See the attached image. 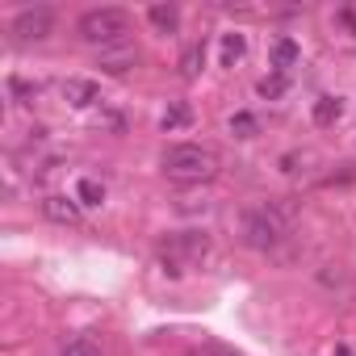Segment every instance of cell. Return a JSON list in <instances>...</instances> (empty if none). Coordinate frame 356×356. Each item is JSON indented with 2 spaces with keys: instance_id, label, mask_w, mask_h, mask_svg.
<instances>
[{
  "instance_id": "obj_5",
  "label": "cell",
  "mask_w": 356,
  "mask_h": 356,
  "mask_svg": "<svg viewBox=\"0 0 356 356\" xmlns=\"http://www.w3.org/2000/svg\"><path fill=\"white\" fill-rule=\"evenodd\" d=\"M9 30H13L17 42H42V38H51V30H55V9H47V5L22 9Z\"/></svg>"
},
{
  "instance_id": "obj_19",
  "label": "cell",
  "mask_w": 356,
  "mask_h": 356,
  "mask_svg": "<svg viewBox=\"0 0 356 356\" xmlns=\"http://www.w3.org/2000/svg\"><path fill=\"white\" fill-rule=\"evenodd\" d=\"M9 92H13L17 101H34V97H38V84H30V80L13 76V80H9Z\"/></svg>"
},
{
  "instance_id": "obj_12",
  "label": "cell",
  "mask_w": 356,
  "mask_h": 356,
  "mask_svg": "<svg viewBox=\"0 0 356 356\" xmlns=\"http://www.w3.org/2000/svg\"><path fill=\"white\" fill-rule=\"evenodd\" d=\"M339 118H343V97H331V92H327V97H318V101L310 105V122H314V126H335Z\"/></svg>"
},
{
  "instance_id": "obj_20",
  "label": "cell",
  "mask_w": 356,
  "mask_h": 356,
  "mask_svg": "<svg viewBox=\"0 0 356 356\" xmlns=\"http://www.w3.org/2000/svg\"><path fill=\"white\" fill-rule=\"evenodd\" d=\"M206 356H239V352H227V348H206Z\"/></svg>"
},
{
  "instance_id": "obj_7",
  "label": "cell",
  "mask_w": 356,
  "mask_h": 356,
  "mask_svg": "<svg viewBox=\"0 0 356 356\" xmlns=\"http://www.w3.org/2000/svg\"><path fill=\"white\" fill-rule=\"evenodd\" d=\"M63 101H67L72 109H88V105L101 101V88H97V80L72 76V80H63Z\"/></svg>"
},
{
  "instance_id": "obj_15",
  "label": "cell",
  "mask_w": 356,
  "mask_h": 356,
  "mask_svg": "<svg viewBox=\"0 0 356 356\" xmlns=\"http://www.w3.org/2000/svg\"><path fill=\"white\" fill-rule=\"evenodd\" d=\"M202 67H206V38H202V42H193V47L181 55V76H185V80H197V76H202Z\"/></svg>"
},
{
  "instance_id": "obj_3",
  "label": "cell",
  "mask_w": 356,
  "mask_h": 356,
  "mask_svg": "<svg viewBox=\"0 0 356 356\" xmlns=\"http://www.w3.org/2000/svg\"><path fill=\"white\" fill-rule=\"evenodd\" d=\"M76 34L84 38V42H92V47H118V42H126V34H130V13L126 9H88L80 22H76Z\"/></svg>"
},
{
  "instance_id": "obj_9",
  "label": "cell",
  "mask_w": 356,
  "mask_h": 356,
  "mask_svg": "<svg viewBox=\"0 0 356 356\" xmlns=\"http://www.w3.org/2000/svg\"><path fill=\"white\" fill-rule=\"evenodd\" d=\"M268 55H273V72H281V76H289L293 67H298V59H302V47L289 38V34H281V38H273V47H268Z\"/></svg>"
},
{
  "instance_id": "obj_16",
  "label": "cell",
  "mask_w": 356,
  "mask_h": 356,
  "mask_svg": "<svg viewBox=\"0 0 356 356\" xmlns=\"http://www.w3.org/2000/svg\"><path fill=\"white\" fill-rule=\"evenodd\" d=\"M227 130H231L235 138H256V134H260V118H256V113H248V109H239V113H231Z\"/></svg>"
},
{
  "instance_id": "obj_2",
  "label": "cell",
  "mask_w": 356,
  "mask_h": 356,
  "mask_svg": "<svg viewBox=\"0 0 356 356\" xmlns=\"http://www.w3.org/2000/svg\"><path fill=\"white\" fill-rule=\"evenodd\" d=\"M289 222H293V206L285 202H264V206H252L243 214V243L252 252H273L285 235H289Z\"/></svg>"
},
{
  "instance_id": "obj_17",
  "label": "cell",
  "mask_w": 356,
  "mask_h": 356,
  "mask_svg": "<svg viewBox=\"0 0 356 356\" xmlns=\"http://www.w3.org/2000/svg\"><path fill=\"white\" fill-rule=\"evenodd\" d=\"M285 84H289V76L273 72V76H264V80L256 84V92H260V97H268V101H277V97H285Z\"/></svg>"
},
{
  "instance_id": "obj_10",
  "label": "cell",
  "mask_w": 356,
  "mask_h": 356,
  "mask_svg": "<svg viewBox=\"0 0 356 356\" xmlns=\"http://www.w3.org/2000/svg\"><path fill=\"white\" fill-rule=\"evenodd\" d=\"M72 197H76L84 210H101V206H105V197H109V189H105V181H97V176H80Z\"/></svg>"
},
{
  "instance_id": "obj_21",
  "label": "cell",
  "mask_w": 356,
  "mask_h": 356,
  "mask_svg": "<svg viewBox=\"0 0 356 356\" xmlns=\"http://www.w3.org/2000/svg\"><path fill=\"white\" fill-rule=\"evenodd\" d=\"M331 356H352V348H348V343H339V348H335Z\"/></svg>"
},
{
  "instance_id": "obj_14",
  "label": "cell",
  "mask_w": 356,
  "mask_h": 356,
  "mask_svg": "<svg viewBox=\"0 0 356 356\" xmlns=\"http://www.w3.org/2000/svg\"><path fill=\"white\" fill-rule=\"evenodd\" d=\"M147 22H151L159 34H176V30H181V9H172V5H151V9H147Z\"/></svg>"
},
{
  "instance_id": "obj_13",
  "label": "cell",
  "mask_w": 356,
  "mask_h": 356,
  "mask_svg": "<svg viewBox=\"0 0 356 356\" xmlns=\"http://www.w3.org/2000/svg\"><path fill=\"white\" fill-rule=\"evenodd\" d=\"M193 126V109L185 105V101H172L168 109H163V118H159V130L163 134H176V130H189Z\"/></svg>"
},
{
  "instance_id": "obj_1",
  "label": "cell",
  "mask_w": 356,
  "mask_h": 356,
  "mask_svg": "<svg viewBox=\"0 0 356 356\" xmlns=\"http://www.w3.org/2000/svg\"><path fill=\"white\" fill-rule=\"evenodd\" d=\"M218 168H222L218 151L202 143H176L163 151V176L176 185H206L218 176Z\"/></svg>"
},
{
  "instance_id": "obj_18",
  "label": "cell",
  "mask_w": 356,
  "mask_h": 356,
  "mask_svg": "<svg viewBox=\"0 0 356 356\" xmlns=\"http://www.w3.org/2000/svg\"><path fill=\"white\" fill-rule=\"evenodd\" d=\"M59 356H105V352H101V343H97L92 335H80V339H72Z\"/></svg>"
},
{
  "instance_id": "obj_6",
  "label": "cell",
  "mask_w": 356,
  "mask_h": 356,
  "mask_svg": "<svg viewBox=\"0 0 356 356\" xmlns=\"http://www.w3.org/2000/svg\"><path fill=\"white\" fill-rule=\"evenodd\" d=\"M97 67H101L105 76H126L130 67H138V51H134L130 42L105 47V51H101V59H97Z\"/></svg>"
},
{
  "instance_id": "obj_4",
  "label": "cell",
  "mask_w": 356,
  "mask_h": 356,
  "mask_svg": "<svg viewBox=\"0 0 356 356\" xmlns=\"http://www.w3.org/2000/svg\"><path fill=\"white\" fill-rule=\"evenodd\" d=\"M206 252H210V239L202 231H181V235H172V239L159 243V264H163V273L181 277L189 264L206 260Z\"/></svg>"
},
{
  "instance_id": "obj_11",
  "label": "cell",
  "mask_w": 356,
  "mask_h": 356,
  "mask_svg": "<svg viewBox=\"0 0 356 356\" xmlns=\"http://www.w3.org/2000/svg\"><path fill=\"white\" fill-rule=\"evenodd\" d=\"M243 55H248V34H239V30L222 34V42H218V67H235V63H243Z\"/></svg>"
},
{
  "instance_id": "obj_8",
  "label": "cell",
  "mask_w": 356,
  "mask_h": 356,
  "mask_svg": "<svg viewBox=\"0 0 356 356\" xmlns=\"http://www.w3.org/2000/svg\"><path fill=\"white\" fill-rule=\"evenodd\" d=\"M80 210H84V206H80L76 197H63V193H55V197L42 202V214H47L51 222H59V227H76V222H80Z\"/></svg>"
}]
</instances>
